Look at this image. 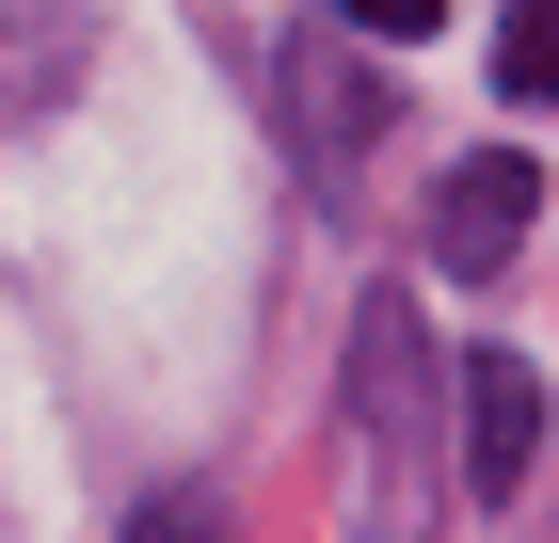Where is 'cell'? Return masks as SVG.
Masks as SVG:
<instances>
[{"label":"cell","mask_w":559,"mask_h":543,"mask_svg":"<svg viewBox=\"0 0 559 543\" xmlns=\"http://www.w3.org/2000/svg\"><path fill=\"white\" fill-rule=\"evenodd\" d=\"M448 528V368L416 304L352 320V543H431Z\"/></svg>","instance_id":"obj_1"},{"label":"cell","mask_w":559,"mask_h":543,"mask_svg":"<svg viewBox=\"0 0 559 543\" xmlns=\"http://www.w3.org/2000/svg\"><path fill=\"white\" fill-rule=\"evenodd\" d=\"M448 400H464V480H479V496H512L527 463H544V368H527V352H464Z\"/></svg>","instance_id":"obj_3"},{"label":"cell","mask_w":559,"mask_h":543,"mask_svg":"<svg viewBox=\"0 0 559 543\" xmlns=\"http://www.w3.org/2000/svg\"><path fill=\"white\" fill-rule=\"evenodd\" d=\"M129 543H224V528H209V511H192V496H160V511H144Z\"/></svg>","instance_id":"obj_7"},{"label":"cell","mask_w":559,"mask_h":543,"mask_svg":"<svg viewBox=\"0 0 559 543\" xmlns=\"http://www.w3.org/2000/svg\"><path fill=\"white\" fill-rule=\"evenodd\" d=\"M544 224V161L527 144H464L431 192V272H512V240Z\"/></svg>","instance_id":"obj_2"},{"label":"cell","mask_w":559,"mask_h":543,"mask_svg":"<svg viewBox=\"0 0 559 543\" xmlns=\"http://www.w3.org/2000/svg\"><path fill=\"white\" fill-rule=\"evenodd\" d=\"M288 113H304V144H320V176H336L352 144L384 128V81H368V64H304V81H288Z\"/></svg>","instance_id":"obj_4"},{"label":"cell","mask_w":559,"mask_h":543,"mask_svg":"<svg viewBox=\"0 0 559 543\" xmlns=\"http://www.w3.org/2000/svg\"><path fill=\"white\" fill-rule=\"evenodd\" d=\"M352 33H431V16H448V0H336Z\"/></svg>","instance_id":"obj_6"},{"label":"cell","mask_w":559,"mask_h":543,"mask_svg":"<svg viewBox=\"0 0 559 543\" xmlns=\"http://www.w3.org/2000/svg\"><path fill=\"white\" fill-rule=\"evenodd\" d=\"M496 81L527 113H559V0H512V33H496Z\"/></svg>","instance_id":"obj_5"}]
</instances>
